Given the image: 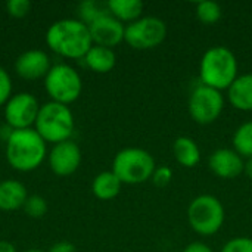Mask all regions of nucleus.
Segmentation results:
<instances>
[{
    "mask_svg": "<svg viewBox=\"0 0 252 252\" xmlns=\"http://www.w3.org/2000/svg\"><path fill=\"white\" fill-rule=\"evenodd\" d=\"M47 47L65 59H83L93 46L89 25L78 18L55 21L46 31Z\"/></svg>",
    "mask_w": 252,
    "mask_h": 252,
    "instance_id": "nucleus-1",
    "label": "nucleus"
},
{
    "mask_svg": "<svg viewBox=\"0 0 252 252\" xmlns=\"http://www.w3.org/2000/svg\"><path fill=\"white\" fill-rule=\"evenodd\" d=\"M47 154V143L34 128L12 130L6 136V161L10 168L19 173L37 170L44 162Z\"/></svg>",
    "mask_w": 252,
    "mask_h": 252,
    "instance_id": "nucleus-2",
    "label": "nucleus"
},
{
    "mask_svg": "<svg viewBox=\"0 0 252 252\" xmlns=\"http://www.w3.org/2000/svg\"><path fill=\"white\" fill-rule=\"evenodd\" d=\"M238 59L229 47L213 46L201 58L199 80L216 90H227L238 78Z\"/></svg>",
    "mask_w": 252,
    "mask_h": 252,
    "instance_id": "nucleus-3",
    "label": "nucleus"
},
{
    "mask_svg": "<svg viewBox=\"0 0 252 252\" xmlns=\"http://www.w3.org/2000/svg\"><path fill=\"white\" fill-rule=\"evenodd\" d=\"M75 128L74 114L69 106L49 100L40 105L34 130L46 143L58 145L71 140Z\"/></svg>",
    "mask_w": 252,
    "mask_h": 252,
    "instance_id": "nucleus-4",
    "label": "nucleus"
},
{
    "mask_svg": "<svg viewBox=\"0 0 252 252\" xmlns=\"http://www.w3.org/2000/svg\"><path fill=\"white\" fill-rule=\"evenodd\" d=\"M157 168L149 151L142 148H124L112 161V171L123 185H140L152 179Z\"/></svg>",
    "mask_w": 252,
    "mask_h": 252,
    "instance_id": "nucleus-5",
    "label": "nucleus"
},
{
    "mask_svg": "<svg viewBox=\"0 0 252 252\" xmlns=\"http://www.w3.org/2000/svg\"><path fill=\"white\" fill-rule=\"evenodd\" d=\"M226 213L221 201L210 193L193 198L188 207V223L201 236H213L224 224Z\"/></svg>",
    "mask_w": 252,
    "mask_h": 252,
    "instance_id": "nucleus-6",
    "label": "nucleus"
},
{
    "mask_svg": "<svg viewBox=\"0 0 252 252\" xmlns=\"http://www.w3.org/2000/svg\"><path fill=\"white\" fill-rule=\"evenodd\" d=\"M44 90L50 100L69 106L83 92V80L80 72L68 63L52 65L44 77Z\"/></svg>",
    "mask_w": 252,
    "mask_h": 252,
    "instance_id": "nucleus-7",
    "label": "nucleus"
},
{
    "mask_svg": "<svg viewBox=\"0 0 252 252\" xmlns=\"http://www.w3.org/2000/svg\"><path fill=\"white\" fill-rule=\"evenodd\" d=\"M224 109V96L220 90L198 84L189 96L188 111L190 118L201 124L208 126L217 121Z\"/></svg>",
    "mask_w": 252,
    "mask_h": 252,
    "instance_id": "nucleus-8",
    "label": "nucleus"
},
{
    "mask_svg": "<svg viewBox=\"0 0 252 252\" xmlns=\"http://www.w3.org/2000/svg\"><path fill=\"white\" fill-rule=\"evenodd\" d=\"M167 24L158 16H142L126 27L124 41L136 50L158 47L167 37Z\"/></svg>",
    "mask_w": 252,
    "mask_h": 252,
    "instance_id": "nucleus-9",
    "label": "nucleus"
},
{
    "mask_svg": "<svg viewBox=\"0 0 252 252\" xmlns=\"http://www.w3.org/2000/svg\"><path fill=\"white\" fill-rule=\"evenodd\" d=\"M40 103L37 97L28 92H19L12 94L3 108V118L10 130L34 128Z\"/></svg>",
    "mask_w": 252,
    "mask_h": 252,
    "instance_id": "nucleus-10",
    "label": "nucleus"
},
{
    "mask_svg": "<svg viewBox=\"0 0 252 252\" xmlns=\"http://www.w3.org/2000/svg\"><path fill=\"white\" fill-rule=\"evenodd\" d=\"M81 159H83L81 149L72 140L53 145L47 154L49 167L52 173L56 174L58 177H68L74 174L81 165Z\"/></svg>",
    "mask_w": 252,
    "mask_h": 252,
    "instance_id": "nucleus-11",
    "label": "nucleus"
},
{
    "mask_svg": "<svg viewBox=\"0 0 252 252\" xmlns=\"http://www.w3.org/2000/svg\"><path fill=\"white\" fill-rule=\"evenodd\" d=\"M89 30L93 44L96 46L112 49L121 41H124L126 25L117 18H114L111 13H105L103 16L96 19L93 24L89 25Z\"/></svg>",
    "mask_w": 252,
    "mask_h": 252,
    "instance_id": "nucleus-12",
    "label": "nucleus"
},
{
    "mask_svg": "<svg viewBox=\"0 0 252 252\" xmlns=\"http://www.w3.org/2000/svg\"><path fill=\"white\" fill-rule=\"evenodd\" d=\"M15 72L24 80H40L47 75L52 68L50 58L44 50H25L15 59Z\"/></svg>",
    "mask_w": 252,
    "mask_h": 252,
    "instance_id": "nucleus-13",
    "label": "nucleus"
},
{
    "mask_svg": "<svg viewBox=\"0 0 252 252\" xmlns=\"http://www.w3.org/2000/svg\"><path fill=\"white\" fill-rule=\"evenodd\" d=\"M208 167L217 177L224 180H232L244 173L245 161L235 149L220 148L210 155Z\"/></svg>",
    "mask_w": 252,
    "mask_h": 252,
    "instance_id": "nucleus-14",
    "label": "nucleus"
},
{
    "mask_svg": "<svg viewBox=\"0 0 252 252\" xmlns=\"http://www.w3.org/2000/svg\"><path fill=\"white\" fill-rule=\"evenodd\" d=\"M27 198L28 192L22 182L13 179L0 182V211L12 213L21 210Z\"/></svg>",
    "mask_w": 252,
    "mask_h": 252,
    "instance_id": "nucleus-15",
    "label": "nucleus"
},
{
    "mask_svg": "<svg viewBox=\"0 0 252 252\" xmlns=\"http://www.w3.org/2000/svg\"><path fill=\"white\" fill-rule=\"evenodd\" d=\"M227 97L235 109L244 112L252 111V72L238 75L227 89Z\"/></svg>",
    "mask_w": 252,
    "mask_h": 252,
    "instance_id": "nucleus-16",
    "label": "nucleus"
},
{
    "mask_svg": "<svg viewBox=\"0 0 252 252\" xmlns=\"http://www.w3.org/2000/svg\"><path fill=\"white\" fill-rule=\"evenodd\" d=\"M86 66L96 74H108L117 65V55L114 49L93 44L83 58Z\"/></svg>",
    "mask_w": 252,
    "mask_h": 252,
    "instance_id": "nucleus-17",
    "label": "nucleus"
},
{
    "mask_svg": "<svg viewBox=\"0 0 252 252\" xmlns=\"http://www.w3.org/2000/svg\"><path fill=\"white\" fill-rule=\"evenodd\" d=\"M173 155L185 168H193L201 162V149L189 136H180L173 143Z\"/></svg>",
    "mask_w": 252,
    "mask_h": 252,
    "instance_id": "nucleus-18",
    "label": "nucleus"
},
{
    "mask_svg": "<svg viewBox=\"0 0 252 252\" xmlns=\"http://www.w3.org/2000/svg\"><path fill=\"white\" fill-rule=\"evenodd\" d=\"M123 183L112 170L99 173L92 182V192L100 201H111L121 192Z\"/></svg>",
    "mask_w": 252,
    "mask_h": 252,
    "instance_id": "nucleus-19",
    "label": "nucleus"
},
{
    "mask_svg": "<svg viewBox=\"0 0 252 252\" xmlns=\"http://www.w3.org/2000/svg\"><path fill=\"white\" fill-rule=\"evenodd\" d=\"M109 13L117 18L118 21L124 22H134L142 18L145 4L140 0H109L106 1Z\"/></svg>",
    "mask_w": 252,
    "mask_h": 252,
    "instance_id": "nucleus-20",
    "label": "nucleus"
},
{
    "mask_svg": "<svg viewBox=\"0 0 252 252\" xmlns=\"http://www.w3.org/2000/svg\"><path fill=\"white\" fill-rule=\"evenodd\" d=\"M233 149L242 158H252V121L241 124L233 133Z\"/></svg>",
    "mask_w": 252,
    "mask_h": 252,
    "instance_id": "nucleus-21",
    "label": "nucleus"
},
{
    "mask_svg": "<svg viewBox=\"0 0 252 252\" xmlns=\"http://www.w3.org/2000/svg\"><path fill=\"white\" fill-rule=\"evenodd\" d=\"M105 13H109L106 3H99L96 0H86L78 4V19L86 25L93 24Z\"/></svg>",
    "mask_w": 252,
    "mask_h": 252,
    "instance_id": "nucleus-22",
    "label": "nucleus"
},
{
    "mask_svg": "<svg viewBox=\"0 0 252 252\" xmlns=\"http://www.w3.org/2000/svg\"><path fill=\"white\" fill-rule=\"evenodd\" d=\"M196 16L198 19L205 24V25H213L216 22H219L223 16V9L219 3L216 1H210V0H204L199 1L196 4Z\"/></svg>",
    "mask_w": 252,
    "mask_h": 252,
    "instance_id": "nucleus-23",
    "label": "nucleus"
},
{
    "mask_svg": "<svg viewBox=\"0 0 252 252\" xmlns=\"http://www.w3.org/2000/svg\"><path fill=\"white\" fill-rule=\"evenodd\" d=\"M24 213L31 219H40L47 213V202L40 195H28L24 207Z\"/></svg>",
    "mask_w": 252,
    "mask_h": 252,
    "instance_id": "nucleus-24",
    "label": "nucleus"
},
{
    "mask_svg": "<svg viewBox=\"0 0 252 252\" xmlns=\"http://www.w3.org/2000/svg\"><path fill=\"white\" fill-rule=\"evenodd\" d=\"M32 4L28 0H7L6 1V12L12 16V18H25L30 10H31Z\"/></svg>",
    "mask_w": 252,
    "mask_h": 252,
    "instance_id": "nucleus-25",
    "label": "nucleus"
},
{
    "mask_svg": "<svg viewBox=\"0 0 252 252\" xmlns=\"http://www.w3.org/2000/svg\"><path fill=\"white\" fill-rule=\"evenodd\" d=\"M220 252H252V238H233L223 245Z\"/></svg>",
    "mask_w": 252,
    "mask_h": 252,
    "instance_id": "nucleus-26",
    "label": "nucleus"
},
{
    "mask_svg": "<svg viewBox=\"0 0 252 252\" xmlns=\"http://www.w3.org/2000/svg\"><path fill=\"white\" fill-rule=\"evenodd\" d=\"M12 78L9 72L0 66V108H4L7 100L12 97Z\"/></svg>",
    "mask_w": 252,
    "mask_h": 252,
    "instance_id": "nucleus-27",
    "label": "nucleus"
},
{
    "mask_svg": "<svg viewBox=\"0 0 252 252\" xmlns=\"http://www.w3.org/2000/svg\"><path fill=\"white\" fill-rule=\"evenodd\" d=\"M151 180L157 188H165L173 180V170L168 165H159L155 168Z\"/></svg>",
    "mask_w": 252,
    "mask_h": 252,
    "instance_id": "nucleus-28",
    "label": "nucleus"
},
{
    "mask_svg": "<svg viewBox=\"0 0 252 252\" xmlns=\"http://www.w3.org/2000/svg\"><path fill=\"white\" fill-rule=\"evenodd\" d=\"M47 252H77V248L74 244L68 242V241H61L53 244Z\"/></svg>",
    "mask_w": 252,
    "mask_h": 252,
    "instance_id": "nucleus-29",
    "label": "nucleus"
},
{
    "mask_svg": "<svg viewBox=\"0 0 252 252\" xmlns=\"http://www.w3.org/2000/svg\"><path fill=\"white\" fill-rule=\"evenodd\" d=\"M182 252H214L210 245L204 244V242H190L189 245L185 247V250Z\"/></svg>",
    "mask_w": 252,
    "mask_h": 252,
    "instance_id": "nucleus-30",
    "label": "nucleus"
},
{
    "mask_svg": "<svg viewBox=\"0 0 252 252\" xmlns=\"http://www.w3.org/2000/svg\"><path fill=\"white\" fill-rule=\"evenodd\" d=\"M0 252H16V248L7 241H0Z\"/></svg>",
    "mask_w": 252,
    "mask_h": 252,
    "instance_id": "nucleus-31",
    "label": "nucleus"
},
{
    "mask_svg": "<svg viewBox=\"0 0 252 252\" xmlns=\"http://www.w3.org/2000/svg\"><path fill=\"white\" fill-rule=\"evenodd\" d=\"M244 173L247 174V177L252 180V158H248L245 161V168H244Z\"/></svg>",
    "mask_w": 252,
    "mask_h": 252,
    "instance_id": "nucleus-32",
    "label": "nucleus"
},
{
    "mask_svg": "<svg viewBox=\"0 0 252 252\" xmlns=\"http://www.w3.org/2000/svg\"><path fill=\"white\" fill-rule=\"evenodd\" d=\"M24 252H46V251H43V250H37V248H32V250H27V251H24Z\"/></svg>",
    "mask_w": 252,
    "mask_h": 252,
    "instance_id": "nucleus-33",
    "label": "nucleus"
}]
</instances>
